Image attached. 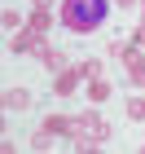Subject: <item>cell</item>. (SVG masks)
Masks as SVG:
<instances>
[{"label": "cell", "instance_id": "6da1fadb", "mask_svg": "<svg viewBox=\"0 0 145 154\" xmlns=\"http://www.w3.org/2000/svg\"><path fill=\"white\" fill-rule=\"evenodd\" d=\"M110 0H62V26L75 31V35H88L106 22Z\"/></svg>", "mask_w": 145, "mask_h": 154}, {"label": "cell", "instance_id": "7a4b0ae2", "mask_svg": "<svg viewBox=\"0 0 145 154\" xmlns=\"http://www.w3.org/2000/svg\"><path fill=\"white\" fill-rule=\"evenodd\" d=\"M71 132H75V145H97V141H106V137H110V128L101 123V119H92V115H88L84 123H75Z\"/></svg>", "mask_w": 145, "mask_h": 154}, {"label": "cell", "instance_id": "3957f363", "mask_svg": "<svg viewBox=\"0 0 145 154\" xmlns=\"http://www.w3.org/2000/svg\"><path fill=\"white\" fill-rule=\"evenodd\" d=\"M5 106L9 110H26L31 106V93H26V88H13V93H5Z\"/></svg>", "mask_w": 145, "mask_h": 154}, {"label": "cell", "instance_id": "277c9868", "mask_svg": "<svg viewBox=\"0 0 145 154\" xmlns=\"http://www.w3.org/2000/svg\"><path fill=\"white\" fill-rule=\"evenodd\" d=\"M75 79H79V71H66V75L57 79V93H71V88H75Z\"/></svg>", "mask_w": 145, "mask_h": 154}, {"label": "cell", "instance_id": "5b68a950", "mask_svg": "<svg viewBox=\"0 0 145 154\" xmlns=\"http://www.w3.org/2000/svg\"><path fill=\"white\" fill-rule=\"evenodd\" d=\"M128 115H132V119H145V97H132V101H128Z\"/></svg>", "mask_w": 145, "mask_h": 154}, {"label": "cell", "instance_id": "8992f818", "mask_svg": "<svg viewBox=\"0 0 145 154\" xmlns=\"http://www.w3.org/2000/svg\"><path fill=\"white\" fill-rule=\"evenodd\" d=\"M128 71H132V84H145V62L132 57V66H128Z\"/></svg>", "mask_w": 145, "mask_h": 154}]
</instances>
